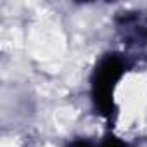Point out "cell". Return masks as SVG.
I'll use <instances>...</instances> for the list:
<instances>
[{"label":"cell","mask_w":147,"mask_h":147,"mask_svg":"<svg viewBox=\"0 0 147 147\" xmlns=\"http://www.w3.org/2000/svg\"><path fill=\"white\" fill-rule=\"evenodd\" d=\"M130 67H131L130 59L119 52L106 54L94 67L92 78H90L92 102L95 111L107 119L116 113L114 90Z\"/></svg>","instance_id":"6da1fadb"},{"label":"cell","mask_w":147,"mask_h":147,"mask_svg":"<svg viewBox=\"0 0 147 147\" xmlns=\"http://www.w3.org/2000/svg\"><path fill=\"white\" fill-rule=\"evenodd\" d=\"M118 31L126 43L147 45V16L138 12H123L118 18Z\"/></svg>","instance_id":"7a4b0ae2"},{"label":"cell","mask_w":147,"mask_h":147,"mask_svg":"<svg viewBox=\"0 0 147 147\" xmlns=\"http://www.w3.org/2000/svg\"><path fill=\"white\" fill-rule=\"evenodd\" d=\"M99 147H130V145L116 135H106L104 140L99 144Z\"/></svg>","instance_id":"3957f363"},{"label":"cell","mask_w":147,"mask_h":147,"mask_svg":"<svg viewBox=\"0 0 147 147\" xmlns=\"http://www.w3.org/2000/svg\"><path fill=\"white\" fill-rule=\"evenodd\" d=\"M66 147H99L94 140L87 138V137H78V138H73L67 142Z\"/></svg>","instance_id":"277c9868"}]
</instances>
